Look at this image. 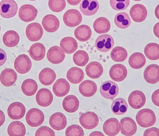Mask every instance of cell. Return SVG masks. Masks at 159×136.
<instances>
[{
	"label": "cell",
	"instance_id": "8d00e7d4",
	"mask_svg": "<svg viewBox=\"0 0 159 136\" xmlns=\"http://www.w3.org/2000/svg\"><path fill=\"white\" fill-rule=\"evenodd\" d=\"M111 109L113 113L116 115H123L128 111V104L124 99H117L113 101L111 106Z\"/></svg>",
	"mask_w": 159,
	"mask_h": 136
},
{
	"label": "cell",
	"instance_id": "7bdbcfd3",
	"mask_svg": "<svg viewBox=\"0 0 159 136\" xmlns=\"http://www.w3.org/2000/svg\"><path fill=\"white\" fill-rule=\"evenodd\" d=\"M66 6L65 0H49L48 7L50 10L56 13L61 12Z\"/></svg>",
	"mask_w": 159,
	"mask_h": 136
},
{
	"label": "cell",
	"instance_id": "d6986e66",
	"mask_svg": "<svg viewBox=\"0 0 159 136\" xmlns=\"http://www.w3.org/2000/svg\"><path fill=\"white\" fill-rule=\"evenodd\" d=\"M144 78L147 82L155 84L159 81V66L151 64L146 68L144 72Z\"/></svg>",
	"mask_w": 159,
	"mask_h": 136
},
{
	"label": "cell",
	"instance_id": "11a10c76",
	"mask_svg": "<svg viewBox=\"0 0 159 136\" xmlns=\"http://www.w3.org/2000/svg\"><path fill=\"white\" fill-rule=\"evenodd\" d=\"M90 136H104L103 134L101 133V132H93V133H92Z\"/></svg>",
	"mask_w": 159,
	"mask_h": 136
},
{
	"label": "cell",
	"instance_id": "680465c9",
	"mask_svg": "<svg viewBox=\"0 0 159 136\" xmlns=\"http://www.w3.org/2000/svg\"><path fill=\"white\" fill-rule=\"evenodd\" d=\"M0 32H1V26H0Z\"/></svg>",
	"mask_w": 159,
	"mask_h": 136
},
{
	"label": "cell",
	"instance_id": "f5cc1de1",
	"mask_svg": "<svg viewBox=\"0 0 159 136\" xmlns=\"http://www.w3.org/2000/svg\"><path fill=\"white\" fill-rule=\"evenodd\" d=\"M81 0H67L69 4L72 6H76L79 4Z\"/></svg>",
	"mask_w": 159,
	"mask_h": 136
},
{
	"label": "cell",
	"instance_id": "6da1fadb",
	"mask_svg": "<svg viewBox=\"0 0 159 136\" xmlns=\"http://www.w3.org/2000/svg\"><path fill=\"white\" fill-rule=\"evenodd\" d=\"M136 120L140 126L143 128H148L151 127L155 124L157 118L153 111L146 108L138 112L136 116Z\"/></svg>",
	"mask_w": 159,
	"mask_h": 136
},
{
	"label": "cell",
	"instance_id": "9a60e30c",
	"mask_svg": "<svg viewBox=\"0 0 159 136\" xmlns=\"http://www.w3.org/2000/svg\"><path fill=\"white\" fill-rule=\"evenodd\" d=\"M110 78L116 82L124 81L127 76L128 71L125 66L122 64H117L113 65L109 70Z\"/></svg>",
	"mask_w": 159,
	"mask_h": 136
},
{
	"label": "cell",
	"instance_id": "2e32d148",
	"mask_svg": "<svg viewBox=\"0 0 159 136\" xmlns=\"http://www.w3.org/2000/svg\"><path fill=\"white\" fill-rule=\"evenodd\" d=\"M99 8V3L97 0H82L80 6L81 13L86 16L93 15Z\"/></svg>",
	"mask_w": 159,
	"mask_h": 136
},
{
	"label": "cell",
	"instance_id": "d6a6232c",
	"mask_svg": "<svg viewBox=\"0 0 159 136\" xmlns=\"http://www.w3.org/2000/svg\"><path fill=\"white\" fill-rule=\"evenodd\" d=\"M146 59L142 53L139 52L134 53L129 58V63L132 68L139 69L145 65Z\"/></svg>",
	"mask_w": 159,
	"mask_h": 136
},
{
	"label": "cell",
	"instance_id": "4316f807",
	"mask_svg": "<svg viewBox=\"0 0 159 136\" xmlns=\"http://www.w3.org/2000/svg\"><path fill=\"white\" fill-rule=\"evenodd\" d=\"M61 48L67 54L74 53L78 48V43L75 38L72 37L63 38L60 43Z\"/></svg>",
	"mask_w": 159,
	"mask_h": 136
},
{
	"label": "cell",
	"instance_id": "484cf974",
	"mask_svg": "<svg viewBox=\"0 0 159 136\" xmlns=\"http://www.w3.org/2000/svg\"><path fill=\"white\" fill-rule=\"evenodd\" d=\"M85 70L86 74L89 78L93 79H97L102 75L103 68L99 62L93 61L87 65Z\"/></svg>",
	"mask_w": 159,
	"mask_h": 136
},
{
	"label": "cell",
	"instance_id": "f546056e",
	"mask_svg": "<svg viewBox=\"0 0 159 136\" xmlns=\"http://www.w3.org/2000/svg\"><path fill=\"white\" fill-rule=\"evenodd\" d=\"M29 53L34 60L40 61L43 59L45 55V47L41 43H36L30 46Z\"/></svg>",
	"mask_w": 159,
	"mask_h": 136
},
{
	"label": "cell",
	"instance_id": "5bb4252c",
	"mask_svg": "<svg viewBox=\"0 0 159 136\" xmlns=\"http://www.w3.org/2000/svg\"><path fill=\"white\" fill-rule=\"evenodd\" d=\"M132 19L136 22H141L145 20L147 16L146 7L143 4H136L132 7L129 11Z\"/></svg>",
	"mask_w": 159,
	"mask_h": 136
},
{
	"label": "cell",
	"instance_id": "6f0895ef",
	"mask_svg": "<svg viewBox=\"0 0 159 136\" xmlns=\"http://www.w3.org/2000/svg\"><path fill=\"white\" fill-rule=\"evenodd\" d=\"M29 1H37V0H29Z\"/></svg>",
	"mask_w": 159,
	"mask_h": 136
},
{
	"label": "cell",
	"instance_id": "603a6c76",
	"mask_svg": "<svg viewBox=\"0 0 159 136\" xmlns=\"http://www.w3.org/2000/svg\"><path fill=\"white\" fill-rule=\"evenodd\" d=\"M42 24L48 32L57 31L60 27V21L57 17L53 15H48L43 18Z\"/></svg>",
	"mask_w": 159,
	"mask_h": 136
},
{
	"label": "cell",
	"instance_id": "681fc988",
	"mask_svg": "<svg viewBox=\"0 0 159 136\" xmlns=\"http://www.w3.org/2000/svg\"><path fill=\"white\" fill-rule=\"evenodd\" d=\"M6 60V53L3 49L0 48V67L3 65Z\"/></svg>",
	"mask_w": 159,
	"mask_h": 136
},
{
	"label": "cell",
	"instance_id": "ee69618b",
	"mask_svg": "<svg viewBox=\"0 0 159 136\" xmlns=\"http://www.w3.org/2000/svg\"><path fill=\"white\" fill-rule=\"evenodd\" d=\"M130 0H110L112 8L117 11H122L128 8L129 5Z\"/></svg>",
	"mask_w": 159,
	"mask_h": 136
},
{
	"label": "cell",
	"instance_id": "7a4b0ae2",
	"mask_svg": "<svg viewBox=\"0 0 159 136\" xmlns=\"http://www.w3.org/2000/svg\"><path fill=\"white\" fill-rule=\"evenodd\" d=\"M17 11V4L14 0H2L0 2V15L4 18L13 17Z\"/></svg>",
	"mask_w": 159,
	"mask_h": 136
},
{
	"label": "cell",
	"instance_id": "5b68a950",
	"mask_svg": "<svg viewBox=\"0 0 159 136\" xmlns=\"http://www.w3.org/2000/svg\"><path fill=\"white\" fill-rule=\"evenodd\" d=\"M63 21L66 26L74 28L78 26L82 21L81 14L78 10L71 9L67 10L63 15Z\"/></svg>",
	"mask_w": 159,
	"mask_h": 136
},
{
	"label": "cell",
	"instance_id": "4fadbf2b",
	"mask_svg": "<svg viewBox=\"0 0 159 136\" xmlns=\"http://www.w3.org/2000/svg\"><path fill=\"white\" fill-rule=\"evenodd\" d=\"M26 112V108L23 104L16 102L9 105L7 109V114L13 120H20L23 118Z\"/></svg>",
	"mask_w": 159,
	"mask_h": 136
},
{
	"label": "cell",
	"instance_id": "1f68e13d",
	"mask_svg": "<svg viewBox=\"0 0 159 136\" xmlns=\"http://www.w3.org/2000/svg\"><path fill=\"white\" fill-rule=\"evenodd\" d=\"M26 133L25 125L20 121L12 122L7 128V134L10 136H24Z\"/></svg>",
	"mask_w": 159,
	"mask_h": 136
},
{
	"label": "cell",
	"instance_id": "8fae6325",
	"mask_svg": "<svg viewBox=\"0 0 159 136\" xmlns=\"http://www.w3.org/2000/svg\"><path fill=\"white\" fill-rule=\"evenodd\" d=\"M128 101L132 108L139 109L145 105L146 98L143 92L139 90H135L130 94Z\"/></svg>",
	"mask_w": 159,
	"mask_h": 136
},
{
	"label": "cell",
	"instance_id": "4dcf8cb0",
	"mask_svg": "<svg viewBox=\"0 0 159 136\" xmlns=\"http://www.w3.org/2000/svg\"><path fill=\"white\" fill-rule=\"evenodd\" d=\"M67 78L71 83L78 84L84 79V72L80 68L73 67L68 71L67 73Z\"/></svg>",
	"mask_w": 159,
	"mask_h": 136
},
{
	"label": "cell",
	"instance_id": "ac0fdd59",
	"mask_svg": "<svg viewBox=\"0 0 159 136\" xmlns=\"http://www.w3.org/2000/svg\"><path fill=\"white\" fill-rule=\"evenodd\" d=\"M37 104L42 107H48L52 104L53 95L50 90L47 88H42L37 92L36 95Z\"/></svg>",
	"mask_w": 159,
	"mask_h": 136
},
{
	"label": "cell",
	"instance_id": "b9f144b4",
	"mask_svg": "<svg viewBox=\"0 0 159 136\" xmlns=\"http://www.w3.org/2000/svg\"><path fill=\"white\" fill-rule=\"evenodd\" d=\"M73 60L77 66L83 67L89 62V55L85 51L79 50L74 55Z\"/></svg>",
	"mask_w": 159,
	"mask_h": 136
},
{
	"label": "cell",
	"instance_id": "60d3db41",
	"mask_svg": "<svg viewBox=\"0 0 159 136\" xmlns=\"http://www.w3.org/2000/svg\"><path fill=\"white\" fill-rule=\"evenodd\" d=\"M128 52L126 49L121 46L114 47L110 54L112 60L118 62L125 61L128 57Z\"/></svg>",
	"mask_w": 159,
	"mask_h": 136
},
{
	"label": "cell",
	"instance_id": "7c38bea8",
	"mask_svg": "<svg viewBox=\"0 0 159 136\" xmlns=\"http://www.w3.org/2000/svg\"><path fill=\"white\" fill-rule=\"evenodd\" d=\"M120 126V132L124 136H133L137 132V125L135 121L129 117H125L121 119Z\"/></svg>",
	"mask_w": 159,
	"mask_h": 136
},
{
	"label": "cell",
	"instance_id": "44dd1931",
	"mask_svg": "<svg viewBox=\"0 0 159 136\" xmlns=\"http://www.w3.org/2000/svg\"><path fill=\"white\" fill-rule=\"evenodd\" d=\"M103 129L107 135H117L120 131V123L116 118H110L105 122L103 125Z\"/></svg>",
	"mask_w": 159,
	"mask_h": 136
},
{
	"label": "cell",
	"instance_id": "277c9868",
	"mask_svg": "<svg viewBox=\"0 0 159 136\" xmlns=\"http://www.w3.org/2000/svg\"><path fill=\"white\" fill-rule=\"evenodd\" d=\"M119 87L116 83L112 81H107L102 84L100 87L101 95L108 99H113L119 93Z\"/></svg>",
	"mask_w": 159,
	"mask_h": 136
},
{
	"label": "cell",
	"instance_id": "52a82bcc",
	"mask_svg": "<svg viewBox=\"0 0 159 136\" xmlns=\"http://www.w3.org/2000/svg\"><path fill=\"white\" fill-rule=\"evenodd\" d=\"M15 69L20 74H25L30 70L32 62L27 55L22 54L17 57L14 62Z\"/></svg>",
	"mask_w": 159,
	"mask_h": 136
},
{
	"label": "cell",
	"instance_id": "9f6ffc18",
	"mask_svg": "<svg viewBox=\"0 0 159 136\" xmlns=\"http://www.w3.org/2000/svg\"><path fill=\"white\" fill-rule=\"evenodd\" d=\"M133 1H136V2H137V1H142V0H133Z\"/></svg>",
	"mask_w": 159,
	"mask_h": 136
},
{
	"label": "cell",
	"instance_id": "3957f363",
	"mask_svg": "<svg viewBox=\"0 0 159 136\" xmlns=\"http://www.w3.org/2000/svg\"><path fill=\"white\" fill-rule=\"evenodd\" d=\"M26 121L31 127H38L43 123L44 115L40 109L35 108H32L27 112Z\"/></svg>",
	"mask_w": 159,
	"mask_h": 136
},
{
	"label": "cell",
	"instance_id": "e575fe53",
	"mask_svg": "<svg viewBox=\"0 0 159 136\" xmlns=\"http://www.w3.org/2000/svg\"><path fill=\"white\" fill-rule=\"evenodd\" d=\"M93 28L95 32L102 34L106 33L110 30L111 24L107 19L102 17L97 19L94 21Z\"/></svg>",
	"mask_w": 159,
	"mask_h": 136
},
{
	"label": "cell",
	"instance_id": "ab89813d",
	"mask_svg": "<svg viewBox=\"0 0 159 136\" xmlns=\"http://www.w3.org/2000/svg\"><path fill=\"white\" fill-rule=\"evenodd\" d=\"M114 21L116 26L121 29H127L129 27L131 23L129 16L125 12L117 14L115 16Z\"/></svg>",
	"mask_w": 159,
	"mask_h": 136
},
{
	"label": "cell",
	"instance_id": "d590c367",
	"mask_svg": "<svg viewBox=\"0 0 159 136\" xmlns=\"http://www.w3.org/2000/svg\"><path fill=\"white\" fill-rule=\"evenodd\" d=\"M2 41L6 46L9 47H15L19 42V35L15 31H7L4 34Z\"/></svg>",
	"mask_w": 159,
	"mask_h": 136
},
{
	"label": "cell",
	"instance_id": "c3c4849f",
	"mask_svg": "<svg viewBox=\"0 0 159 136\" xmlns=\"http://www.w3.org/2000/svg\"><path fill=\"white\" fill-rule=\"evenodd\" d=\"M152 101L154 105L159 107V89L156 90L152 94Z\"/></svg>",
	"mask_w": 159,
	"mask_h": 136
},
{
	"label": "cell",
	"instance_id": "cb8c5ba5",
	"mask_svg": "<svg viewBox=\"0 0 159 136\" xmlns=\"http://www.w3.org/2000/svg\"><path fill=\"white\" fill-rule=\"evenodd\" d=\"M97 86L96 83L90 80H86L80 85V94L85 97H90L96 94Z\"/></svg>",
	"mask_w": 159,
	"mask_h": 136
},
{
	"label": "cell",
	"instance_id": "e0dca14e",
	"mask_svg": "<svg viewBox=\"0 0 159 136\" xmlns=\"http://www.w3.org/2000/svg\"><path fill=\"white\" fill-rule=\"evenodd\" d=\"M47 57L50 63L59 64L65 59V53L59 46H52L48 51Z\"/></svg>",
	"mask_w": 159,
	"mask_h": 136
},
{
	"label": "cell",
	"instance_id": "9c48e42d",
	"mask_svg": "<svg viewBox=\"0 0 159 136\" xmlns=\"http://www.w3.org/2000/svg\"><path fill=\"white\" fill-rule=\"evenodd\" d=\"M113 37L109 34H102L99 36L95 41V47L100 52H108L114 46Z\"/></svg>",
	"mask_w": 159,
	"mask_h": 136
},
{
	"label": "cell",
	"instance_id": "30bf717a",
	"mask_svg": "<svg viewBox=\"0 0 159 136\" xmlns=\"http://www.w3.org/2000/svg\"><path fill=\"white\" fill-rule=\"evenodd\" d=\"M43 30L41 25L37 22L30 23L27 26L26 34L31 42H34L40 40L43 37Z\"/></svg>",
	"mask_w": 159,
	"mask_h": 136
},
{
	"label": "cell",
	"instance_id": "ba28073f",
	"mask_svg": "<svg viewBox=\"0 0 159 136\" xmlns=\"http://www.w3.org/2000/svg\"><path fill=\"white\" fill-rule=\"evenodd\" d=\"M38 10L33 5L25 4L20 7L19 11V17L22 21L31 22L36 18Z\"/></svg>",
	"mask_w": 159,
	"mask_h": 136
},
{
	"label": "cell",
	"instance_id": "bcb514c9",
	"mask_svg": "<svg viewBox=\"0 0 159 136\" xmlns=\"http://www.w3.org/2000/svg\"><path fill=\"white\" fill-rule=\"evenodd\" d=\"M36 136H55V133L52 129L46 126H42L38 129L35 133Z\"/></svg>",
	"mask_w": 159,
	"mask_h": 136
},
{
	"label": "cell",
	"instance_id": "ffe728a7",
	"mask_svg": "<svg viewBox=\"0 0 159 136\" xmlns=\"http://www.w3.org/2000/svg\"><path fill=\"white\" fill-rule=\"evenodd\" d=\"M50 126L56 131L63 130L67 125L66 116L61 112H56L51 115L49 119Z\"/></svg>",
	"mask_w": 159,
	"mask_h": 136
},
{
	"label": "cell",
	"instance_id": "db71d44e",
	"mask_svg": "<svg viewBox=\"0 0 159 136\" xmlns=\"http://www.w3.org/2000/svg\"><path fill=\"white\" fill-rule=\"evenodd\" d=\"M155 13L156 17L159 20V4L156 7V9H155Z\"/></svg>",
	"mask_w": 159,
	"mask_h": 136
},
{
	"label": "cell",
	"instance_id": "d4e9b609",
	"mask_svg": "<svg viewBox=\"0 0 159 136\" xmlns=\"http://www.w3.org/2000/svg\"><path fill=\"white\" fill-rule=\"evenodd\" d=\"M17 75L16 72L11 68H6L3 70L0 75V81L4 86H12L16 83Z\"/></svg>",
	"mask_w": 159,
	"mask_h": 136
},
{
	"label": "cell",
	"instance_id": "f907efd6",
	"mask_svg": "<svg viewBox=\"0 0 159 136\" xmlns=\"http://www.w3.org/2000/svg\"><path fill=\"white\" fill-rule=\"evenodd\" d=\"M153 31L155 36L158 38H159V22L155 24Z\"/></svg>",
	"mask_w": 159,
	"mask_h": 136
},
{
	"label": "cell",
	"instance_id": "7dc6e473",
	"mask_svg": "<svg viewBox=\"0 0 159 136\" xmlns=\"http://www.w3.org/2000/svg\"><path fill=\"white\" fill-rule=\"evenodd\" d=\"M143 135L144 136H159V129L156 127H152L147 129L144 133Z\"/></svg>",
	"mask_w": 159,
	"mask_h": 136
},
{
	"label": "cell",
	"instance_id": "f35d334b",
	"mask_svg": "<svg viewBox=\"0 0 159 136\" xmlns=\"http://www.w3.org/2000/svg\"><path fill=\"white\" fill-rule=\"evenodd\" d=\"M144 53L150 60H157L159 59V45L156 43L148 44L145 47Z\"/></svg>",
	"mask_w": 159,
	"mask_h": 136
},
{
	"label": "cell",
	"instance_id": "7402d4cb",
	"mask_svg": "<svg viewBox=\"0 0 159 136\" xmlns=\"http://www.w3.org/2000/svg\"><path fill=\"white\" fill-rule=\"evenodd\" d=\"M70 85L67 80L61 78L56 81L53 86V91L58 97H62L69 94Z\"/></svg>",
	"mask_w": 159,
	"mask_h": 136
},
{
	"label": "cell",
	"instance_id": "83f0119b",
	"mask_svg": "<svg viewBox=\"0 0 159 136\" xmlns=\"http://www.w3.org/2000/svg\"><path fill=\"white\" fill-rule=\"evenodd\" d=\"M56 72L52 69L46 68L39 73V79L40 82L44 86H49L53 83L56 79Z\"/></svg>",
	"mask_w": 159,
	"mask_h": 136
},
{
	"label": "cell",
	"instance_id": "8992f818",
	"mask_svg": "<svg viewBox=\"0 0 159 136\" xmlns=\"http://www.w3.org/2000/svg\"><path fill=\"white\" fill-rule=\"evenodd\" d=\"M80 123L83 128L88 130L93 129L97 127L99 124L98 116L92 112L82 113L79 119Z\"/></svg>",
	"mask_w": 159,
	"mask_h": 136
},
{
	"label": "cell",
	"instance_id": "f1b7e54d",
	"mask_svg": "<svg viewBox=\"0 0 159 136\" xmlns=\"http://www.w3.org/2000/svg\"><path fill=\"white\" fill-rule=\"evenodd\" d=\"M79 101L76 96L70 95L65 98L62 102V107L64 110L69 113H73L79 108Z\"/></svg>",
	"mask_w": 159,
	"mask_h": 136
},
{
	"label": "cell",
	"instance_id": "836d02e7",
	"mask_svg": "<svg viewBox=\"0 0 159 136\" xmlns=\"http://www.w3.org/2000/svg\"><path fill=\"white\" fill-rule=\"evenodd\" d=\"M74 34L76 39L80 42H87L91 37L92 30L88 25H80L75 29Z\"/></svg>",
	"mask_w": 159,
	"mask_h": 136
},
{
	"label": "cell",
	"instance_id": "74e56055",
	"mask_svg": "<svg viewBox=\"0 0 159 136\" xmlns=\"http://www.w3.org/2000/svg\"><path fill=\"white\" fill-rule=\"evenodd\" d=\"M38 89L37 83L33 79L25 80L21 85V90L24 94L28 96H31L36 93Z\"/></svg>",
	"mask_w": 159,
	"mask_h": 136
},
{
	"label": "cell",
	"instance_id": "816d5d0a",
	"mask_svg": "<svg viewBox=\"0 0 159 136\" xmlns=\"http://www.w3.org/2000/svg\"><path fill=\"white\" fill-rule=\"evenodd\" d=\"M5 121V116L4 113L0 110V127L3 125Z\"/></svg>",
	"mask_w": 159,
	"mask_h": 136
},
{
	"label": "cell",
	"instance_id": "f6af8a7d",
	"mask_svg": "<svg viewBox=\"0 0 159 136\" xmlns=\"http://www.w3.org/2000/svg\"><path fill=\"white\" fill-rule=\"evenodd\" d=\"M66 136H83L84 131L82 128L77 125H72L67 128L65 133Z\"/></svg>",
	"mask_w": 159,
	"mask_h": 136
}]
</instances>
